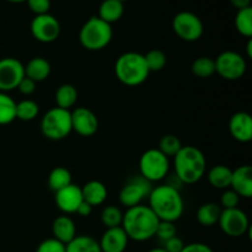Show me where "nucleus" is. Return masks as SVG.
I'll return each mask as SVG.
<instances>
[{"mask_svg":"<svg viewBox=\"0 0 252 252\" xmlns=\"http://www.w3.org/2000/svg\"><path fill=\"white\" fill-rule=\"evenodd\" d=\"M159 221V218L155 216L149 206L138 204L132 208H127V211L123 213L121 226L129 240L144 243L154 238Z\"/></svg>","mask_w":252,"mask_h":252,"instance_id":"nucleus-1","label":"nucleus"},{"mask_svg":"<svg viewBox=\"0 0 252 252\" xmlns=\"http://www.w3.org/2000/svg\"><path fill=\"white\" fill-rule=\"evenodd\" d=\"M148 206L160 221L176 223L184 214V198L179 189L169 184L153 187L152 192L148 196Z\"/></svg>","mask_w":252,"mask_h":252,"instance_id":"nucleus-2","label":"nucleus"},{"mask_svg":"<svg viewBox=\"0 0 252 252\" xmlns=\"http://www.w3.org/2000/svg\"><path fill=\"white\" fill-rule=\"evenodd\" d=\"M175 176L181 184H197L207 170L206 155L193 145H184L174 157Z\"/></svg>","mask_w":252,"mask_h":252,"instance_id":"nucleus-3","label":"nucleus"},{"mask_svg":"<svg viewBox=\"0 0 252 252\" xmlns=\"http://www.w3.org/2000/svg\"><path fill=\"white\" fill-rule=\"evenodd\" d=\"M115 74L123 85L138 86L147 80L150 71L143 54L127 52L121 54L116 61Z\"/></svg>","mask_w":252,"mask_h":252,"instance_id":"nucleus-4","label":"nucleus"},{"mask_svg":"<svg viewBox=\"0 0 252 252\" xmlns=\"http://www.w3.org/2000/svg\"><path fill=\"white\" fill-rule=\"evenodd\" d=\"M113 37L112 25L107 24L98 16H91L79 31V42L85 49L97 52L105 49Z\"/></svg>","mask_w":252,"mask_h":252,"instance_id":"nucleus-5","label":"nucleus"},{"mask_svg":"<svg viewBox=\"0 0 252 252\" xmlns=\"http://www.w3.org/2000/svg\"><path fill=\"white\" fill-rule=\"evenodd\" d=\"M39 128L47 139L62 140L71 132V112L59 107H53L47 111L42 117Z\"/></svg>","mask_w":252,"mask_h":252,"instance_id":"nucleus-6","label":"nucleus"},{"mask_svg":"<svg viewBox=\"0 0 252 252\" xmlns=\"http://www.w3.org/2000/svg\"><path fill=\"white\" fill-rule=\"evenodd\" d=\"M170 170V160L159 149H148L139 159L140 176L152 184L160 182L167 176Z\"/></svg>","mask_w":252,"mask_h":252,"instance_id":"nucleus-7","label":"nucleus"},{"mask_svg":"<svg viewBox=\"0 0 252 252\" xmlns=\"http://www.w3.org/2000/svg\"><path fill=\"white\" fill-rule=\"evenodd\" d=\"M216 73L220 78L229 81H235L243 78L248 69L245 58L234 51H225L214 59Z\"/></svg>","mask_w":252,"mask_h":252,"instance_id":"nucleus-8","label":"nucleus"},{"mask_svg":"<svg viewBox=\"0 0 252 252\" xmlns=\"http://www.w3.org/2000/svg\"><path fill=\"white\" fill-rule=\"evenodd\" d=\"M172 30L182 41L194 42L203 36L204 26L196 14L191 11H181L172 19Z\"/></svg>","mask_w":252,"mask_h":252,"instance_id":"nucleus-9","label":"nucleus"},{"mask_svg":"<svg viewBox=\"0 0 252 252\" xmlns=\"http://www.w3.org/2000/svg\"><path fill=\"white\" fill-rule=\"evenodd\" d=\"M218 225L229 238H241L251 231L248 214L239 208L223 209L219 217Z\"/></svg>","mask_w":252,"mask_h":252,"instance_id":"nucleus-10","label":"nucleus"},{"mask_svg":"<svg viewBox=\"0 0 252 252\" xmlns=\"http://www.w3.org/2000/svg\"><path fill=\"white\" fill-rule=\"evenodd\" d=\"M153 189V184L144 179L143 176L132 177L125 186L122 187L120 192V202L126 208H132V207L142 204L143 199L148 198Z\"/></svg>","mask_w":252,"mask_h":252,"instance_id":"nucleus-11","label":"nucleus"},{"mask_svg":"<svg viewBox=\"0 0 252 252\" xmlns=\"http://www.w3.org/2000/svg\"><path fill=\"white\" fill-rule=\"evenodd\" d=\"M30 30L36 41L41 43H52L61 34V24L51 14L37 15L32 19Z\"/></svg>","mask_w":252,"mask_h":252,"instance_id":"nucleus-12","label":"nucleus"},{"mask_svg":"<svg viewBox=\"0 0 252 252\" xmlns=\"http://www.w3.org/2000/svg\"><path fill=\"white\" fill-rule=\"evenodd\" d=\"M25 76V65L16 58L6 57L0 59V91L9 93L19 86Z\"/></svg>","mask_w":252,"mask_h":252,"instance_id":"nucleus-13","label":"nucleus"},{"mask_svg":"<svg viewBox=\"0 0 252 252\" xmlns=\"http://www.w3.org/2000/svg\"><path fill=\"white\" fill-rule=\"evenodd\" d=\"M71 112V128L81 137H91L98 129L97 116L88 107H78Z\"/></svg>","mask_w":252,"mask_h":252,"instance_id":"nucleus-14","label":"nucleus"},{"mask_svg":"<svg viewBox=\"0 0 252 252\" xmlns=\"http://www.w3.org/2000/svg\"><path fill=\"white\" fill-rule=\"evenodd\" d=\"M56 206L64 214L76 213V209L83 203V194H81V187L78 185L70 184L69 186L64 187L61 191L56 192L54 196Z\"/></svg>","mask_w":252,"mask_h":252,"instance_id":"nucleus-15","label":"nucleus"},{"mask_svg":"<svg viewBox=\"0 0 252 252\" xmlns=\"http://www.w3.org/2000/svg\"><path fill=\"white\" fill-rule=\"evenodd\" d=\"M229 132L231 137L240 143H249L252 139V118L248 112H236L229 120Z\"/></svg>","mask_w":252,"mask_h":252,"instance_id":"nucleus-16","label":"nucleus"},{"mask_svg":"<svg viewBox=\"0 0 252 252\" xmlns=\"http://www.w3.org/2000/svg\"><path fill=\"white\" fill-rule=\"evenodd\" d=\"M128 243L129 239L127 234L125 233L122 226H117L106 229L98 241V245L101 252H125L128 248Z\"/></svg>","mask_w":252,"mask_h":252,"instance_id":"nucleus-17","label":"nucleus"},{"mask_svg":"<svg viewBox=\"0 0 252 252\" xmlns=\"http://www.w3.org/2000/svg\"><path fill=\"white\" fill-rule=\"evenodd\" d=\"M230 189L239 197L251 198L252 197V167L250 165H243L233 170Z\"/></svg>","mask_w":252,"mask_h":252,"instance_id":"nucleus-18","label":"nucleus"},{"mask_svg":"<svg viewBox=\"0 0 252 252\" xmlns=\"http://www.w3.org/2000/svg\"><path fill=\"white\" fill-rule=\"evenodd\" d=\"M52 235L56 240L66 245L76 236V226L73 219L68 216H59L52 223Z\"/></svg>","mask_w":252,"mask_h":252,"instance_id":"nucleus-19","label":"nucleus"},{"mask_svg":"<svg viewBox=\"0 0 252 252\" xmlns=\"http://www.w3.org/2000/svg\"><path fill=\"white\" fill-rule=\"evenodd\" d=\"M81 194H83L84 202L90 204L91 207L101 206L107 199V189L105 185L97 180L89 181L81 187Z\"/></svg>","mask_w":252,"mask_h":252,"instance_id":"nucleus-20","label":"nucleus"},{"mask_svg":"<svg viewBox=\"0 0 252 252\" xmlns=\"http://www.w3.org/2000/svg\"><path fill=\"white\" fill-rule=\"evenodd\" d=\"M51 74V64L46 58L34 57L30 59L29 63L25 65V76L33 80L34 83H41L48 79Z\"/></svg>","mask_w":252,"mask_h":252,"instance_id":"nucleus-21","label":"nucleus"},{"mask_svg":"<svg viewBox=\"0 0 252 252\" xmlns=\"http://www.w3.org/2000/svg\"><path fill=\"white\" fill-rule=\"evenodd\" d=\"M231 175L233 170L226 165H216L208 171L207 179L209 185L217 189H230Z\"/></svg>","mask_w":252,"mask_h":252,"instance_id":"nucleus-22","label":"nucleus"},{"mask_svg":"<svg viewBox=\"0 0 252 252\" xmlns=\"http://www.w3.org/2000/svg\"><path fill=\"white\" fill-rule=\"evenodd\" d=\"M221 211H223V209H221V207L219 206L218 203L207 202V203L199 206V208L197 209V221H198L202 226L211 228V226L218 224Z\"/></svg>","mask_w":252,"mask_h":252,"instance_id":"nucleus-23","label":"nucleus"},{"mask_svg":"<svg viewBox=\"0 0 252 252\" xmlns=\"http://www.w3.org/2000/svg\"><path fill=\"white\" fill-rule=\"evenodd\" d=\"M125 14V4L117 0H103L98 7V15L101 20L112 25L121 20Z\"/></svg>","mask_w":252,"mask_h":252,"instance_id":"nucleus-24","label":"nucleus"},{"mask_svg":"<svg viewBox=\"0 0 252 252\" xmlns=\"http://www.w3.org/2000/svg\"><path fill=\"white\" fill-rule=\"evenodd\" d=\"M54 100H56L57 107L70 111L78 101V90L71 84H63L57 89Z\"/></svg>","mask_w":252,"mask_h":252,"instance_id":"nucleus-25","label":"nucleus"},{"mask_svg":"<svg viewBox=\"0 0 252 252\" xmlns=\"http://www.w3.org/2000/svg\"><path fill=\"white\" fill-rule=\"evenodd\" d=\"M65 252H101V249L93 236L76 235L65 245Z\"/></svg>","mask_w":252,"mask_h":252,"instance_id":"nucleus-26","label":"nucleus"},{"mask_svg":"<svg viewBox=\"0 0 252 252\" xmlns=\"http://www.w3.org/2000/svg\"><path fill=\"white\" fill-rule=\"evenodd\" d=\"M16 120V101L7 93L0 91V126L10 125Z\"/></svg>","mask_w":252,"mask_h":252,"instance_id":"nucleus-27","label":"nucleus"},{"mask_svg":"<svg viewBox=\"0 0 252 252\" xmlns=\"http://www.w3.org/2000/svg\"><path fill=\"white\" fill-rule=\"evenodd\" d=\"M70 184H73L71 182V174L65 167H56L48 175V186L54 193L63 189L64 187L69 186Z\"/></svg>","mask_w":252,"mask_h":252,"instance_id":"nucleus-28","label":"nucleus"},{"mask_svg":"<svg viewBox=\"0 0 252 252\" xmlns=\"http://www.w3.org/2000/svg\"><path fill=\"white\" fill-rule=\"evenodd\" d=\"M191 70L194 76L199 79H208L213 74H216V64L214 59L211 57H198L196 61H193L191 65Z\"/></svg>","mask_w":252,"mask_h":252,"instance_id":"nucleus-29","label":"nucleus"},{"mask_svg":"<svg viewBox=\"0 0 252 252\" xmlns=\"http://www.w3.org/2000/svg\"><path fill=\"white\" fill-rule=\"evenodd\" d=\"M38 113L39 107L36 101L25 98L20 102H16V120L30 122V121H33L38 116Z\"/></svg>","mask_w":252,"mask_h":252,"instance_id":"nucleus-30","label":"nucleus"},{"mask_svg":"<svg viewBox=\"0 0 252 252\" xmlns=\"http://www.w3.org/2000/svg\"><path fill=\"white\" fill-rule=\"evenodd\" d=\"M236 31L246 38L252 37V7L238 10L235 15Z\"/></svg>","mask_w":252,"mask_h":252,"instance_id":"nucleus-31","label":"nucleus"},{"mask_svg":"<svg viewBox=\"0 0 252 252\" xmlns=\"http://www.w3.org/2000/svg\"><path fill=\"white\" fill-rule=\"evenodd\" d=\"M100 218L101 223L103 226H106V229L117 228V226L122 225L123 213L118 207L107 206L102 209Z\"/></svg>","mask_w":252,"mask_h":252,"instance_id":"nucleus-32","label":"nucleus"},{"mask_svg":"<svg viewBox=\"0 0 252 252\" xmlns=\"http://www.w3.org/2000/svg\"><path fill=\"white\" fill-rule=\"evenodd\" d=\"M182 147L184 145H182L179 137H176L174 134H166L164 137H161V139L159 140V148L158 149L162 154L166 155L167 158H174L181 150Z\"/></svg>","mask_w":252,"mask_h":252,"instance_id":"nucleus-33","label":"nucleus"},{"mask_svg":"<svg viewBox=\"0 0 252 252\" xmlns=\"http://www.w3.org/2000/svg\"><path fill=\"white\" fill-rule=\"evenodd\" d=\"M144 59L150 73L162 70L167 62L166 54L162 51H160V49H152V51H149L144 56Z\"/></svg>","mask_w":252,"mask_h":252,"instance_id":"nucleus-34","label":"nucleus"},{"mask_svg":"<svg viewBox=\"0 0 252 252\" xmlns=\"http://www.w3.org/2000/svg\"><path fill=\"white\" fill-rule=\"evenodd\" d=\"M177 235V229L175 223H171V221H159V225L157 228V233H155V236L159 239L161 243H165L169 239L174 238V236Z\"/></svg>","mask_w":252,"mask_h":252,"instance_id":"nucleus-35","label":"nucleus"},{"mask_svg":"<svg viewBox=\"0 0 252 252\" xmlns=\"http://www.w3.org/2000/svg\"><path fill=\"white\" fill-rule=\"evenodd\" d=\"M239 203H240V197L238 193H235L231 189H224L220 197V204H219L221 209L238 208Z\"/></svg>","mask_w":252,"mask_h":252,"instance_id":"nucleus-36","label":"nucleus"},{"mask_svg":"<svg viewBox=\"0 0 252 252\" xmlns=\"http://www.w3.org/2000/svg\"><path fill=\"white\" fill-rule=\"evenodd\" d=\"M36 252H65V245L54 238H49L39 243Z\"/></svg>","mask_w":252,"mask_h":252,"instance_id":"nucleus-37","label":"nucleus"},{"mask_svg":"<svg viewBox=\"0 0 252 252\" xmlns=\"http://www.w3.org/2000/svg\"><path fill=\"white\" fill-rule=\"evenodd\" d=\"M26 2L29 9L34 14V16L49 14L51 0H26Z\"/></svg>","mask_w":252,"mask_h":252,"instance_id":"nucleus-38","label":"nucleus"},{"mask_svg":"<svg viewBox=\"0 0 252 252\" xmlns=\"http://www.w3.org/2000/svg\"><path fill=\"white\" fill-rule=\"evenodd\" d=\"M37 88V83H34L33 80L29 79L27 76H24L22 80L20 81L19 86H17V90L20 91V94L25 96H30L36 91Z\"/></svg>","mask_w":252,"mask_h":252,"instance_id":"nucleus-39","label":"nucleus"},{"mask_svg":"<svg viewBox=\"0 0 252 252\" xmlns=\"http://www.w3.org/2000/svg\"><path fill=\"white\" fill-rule=\"evenodd\" d=\"M162 244H164L162 249H164L166 252H181L185 246L184 240H182L181 238H179L177 235L174 236V238L169 239V240L165 241V243Z\"/></svg>","mask_w":252,"mask_h":252,"instance_id":"nucleus-40","label":"nucleus"},{"mask_svg":"<svg viewBox=\"0 0 252 252\" xmlns=\"http://www.w3.org/2000/svg\"><path fill=\"white\" fill-rule=\"evenodd\" d=\"M181 252H214L211 246L203 243H192L184 246Z\"/></svg>","mask_w":252,"mask_h":252,"instance_id":"nucleus-41","label":"nucleus"},{"mask_svg":"<svg viewBox=\"0 0 252 252\" xmlns=\"http://www.w3.org/2000/svg\"><path fill=\"white\" fill-rule=\"evenodd\" d=\"M93 208L94 207H91L90 204L83 201V203H81L80 206H79V208L76 209V214L83 217V218H88V217H90L91 213H93Z\"/></svg>","mask_w":252,"mask_h":252,"instance_id":"nucleus-42","label":"nucleus"},{"mask_svg":"<svg viewBox=\"0 0 252 252\" xmlns=\"http://www.w3.org/2000/svg\"><path fill=\"white\" fill-rule=\"evenodd\" d=\"M231 5L236 7L238 10L246 9V7H251V0H230Z\"/></svg>","mask_w":252,"mask_h":252,"instance_id":"nucleus-43","label":"nucleus"},{"mask_svg":"<svg viewBox=\"0 0 252 252\" xmlns=\"http://www.w3.org/2000/svg\"><path fill=\"white\" fill-rule=\"evenodd\" d=\"M246 53H248L249 58H252V39L249 38L248 46H246Z\"/></svg>","mask_w":252,"mask_h":252,"instance_id":"nucleus-44","label":"nucleus"},{"mask_svg":"<svg viewBox=\"0 0 252 252\" xmlns=\"http://www.w3.org/2000/svg\"><path fill=\"white\" fill-rule=\"evenodd\" d=\"M148 252H166V251H165L162 248H155V249H152V250H149Z\"/></svg>","mask_w":252,"mask_h":252,"instance_id":"nucleus-45","label":"nucleus"},{"mask_svg":"<svg viewBox=\"0 0 252 252\" xmlns=\"http://www.w3.org/2000/svg\"><path fill=\"white\" fill-rule=\"evenodd\" d=\"M9 2H14V4H20V2H26V0H6Z\"/></svg>","mask_w":252,"mask_h":252,"instance_id":"nucleus-46","label":"nucleus"},{"mask_svg":"<svg viewBox=\"0 0 252 252\" xmlns=\"http://www.w3.org/2000/svg\"><path fill=\"white\" fill-rule=\"evenodd\" d=\"M117 1H121V2H123V4H125V2L127 1V0H117Z\"/></svg>","mask_w":252,"mask_h":252,"instance_id":"nucleus-47","label":"nucleus"}]
</instances>
